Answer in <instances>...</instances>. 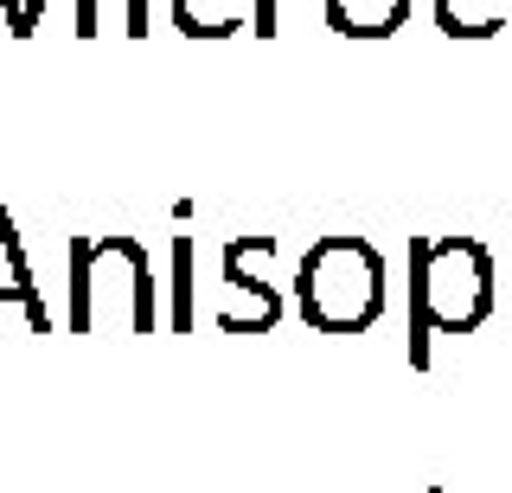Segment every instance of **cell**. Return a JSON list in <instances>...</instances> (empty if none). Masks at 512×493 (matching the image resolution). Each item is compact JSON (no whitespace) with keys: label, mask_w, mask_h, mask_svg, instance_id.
I'll list each match as a JSON object with an SVG mask.
<instances>
[{"label":"cell","mask_w":512,"mask_h":493,"mask_svg":"<svg viewBox=\"0 0 512 493\" xmlns=\"http://www.w3.org/2000/svg\"><path fill=\"white\" fill-rule=\"evenodd\" d=\"M448 39H500L512 26V0H429Z\"/></svg>","instance_id":"cell-8"},{"label":"cell","mask_w":512,"mask_h":493,"mask_svg":"<svg viewBox=\"0 0 512 493\" xmlns=\"http://www.w3.org/2000/svg\"><path fill=\"white\" fill-rule=\"evenodd\" d=\"M128 33H135V39L148 33V0H128Z\"/></svg>","instance_id":"cell-10"},{"label":"cell","mask_w":512,"mask_h":493,"mask_svg":"<svg viewBox=\"0 0 512 493\" xmlns=\"http://www.w3.org/2000/svg\"><path fill=\"white\" fill-rule=\"evenodd\" d=\"M77 33H96V0H77Z\"/></svg>","instance_id":"cell-11"},{"label":"cell","mask_w":512,"mask_h":493,"mask_svg":"<svg viewBox=\"0 0 512 493\" xmlns=\"http://www.w3.org/2000/svg\"><path fill=\"white\" fill-rule=\"evenodd\" d=\"M26 308V321L32 333H52V308H45V295H39V282H32V269H26V250H20V231H13V218H7V205H0V308Z\"/></svg>","instance_id":"cell-5"},{"label":"cell","mask_w":512,"mask_h":493,"mask_svg":"<svg viewBox=\"0 0 512 493\" xmlns=\"http://www.w3.org/2000/svg\"><path fill=\"white\" fill-rule=\"evenodd\" d=\"M154 333V257L122 231L71 237V333Z\"/></svg>","instance_id":"cell-1"},{"label":"cell","mask_w":512,"mask_h":493,"mask_svg":"<svg viewBox=\"0 0 512 493\" xmlns=\"http://www.w3.org/2000/svg\"><path fill=\"white\" fill-rule=\"evenodd\" d=\"M320 13L340 39H391L410 20V0H320Z\"/></svg>","instance_id":"cell-6"},{"label":"cell","mask_w":512,"mask_h":493,"mask_svg":"<svg viewBox=\"0 0 512 493\" xmlns=\"http://www.w3.org/2000/svg\"><path fill=\"white\" fill-rule=\"evenodd\" d=\"M410 276H416V327L423 333H474L493 314V257L480 237L442 231L410 237Z\"/></svg>","instance_id":"cell-3"},{"label":"cell","mask_w":512,"mask_h":493,"mask_svg":"<svg viewBox=\"0 0 512 493\" xmlns=\"http://www.w3.org/2000/svg\"><path fill=\"white\" fill-rule=\"evenodd\" d=\"M167 7H173V26L186 39H231L250 26L256 0H167Z\"/></svg>","instance_id":"cell-7"},{"label":"cell","mask_w":512,"mask_h":493,"mask_svg":"<svg viewBox=\"0 0 512 493\" xmlns=\"http://www.w3.org/2000/svg\"><path fill=\"white\" fill-rule=\"evenodd\" d=\"M250 26H256V39H276V33H282V26H276V0H256Z\"/></svg>","instance_id":"cell-9"},{"label":"cell","mask_w":512,"mask_h":493,"mask_svg":"<svg viewBox=\"0 0 512 493\" xmlns=\"http://www.w3.org/2000/svg\"><path fill=\"white\" fill-rule=\"evenodd\" d=\"M256 250H263V231H256V237H231V244H224V289L250 301V333H269V327H276V314H282V295H276V282H269L263 269L250 276Z\"/></svg>","instance_id":"cell-4"},{"label":"cell","mask_w":512,"mask_h":493,"mask_svg":"<svg viewBox=\"0 0 512 493\" xmlns=\"http://www.w3.org/2000/svg\"><path fill=\"white\" fill-rule=\"evenodd\" d=\"M295 308L314 333H365L384 314V257L352 231H327L295 269Z\"/></svg>","instance_id":"cell-2"}]
</instances>
